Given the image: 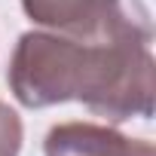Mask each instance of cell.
<instances>
[{
    "label": "cell",
    "mask_w": 156,
    "mask_h": 156,
    "mask_svg": "<svg viewBox=\"0 0 156 156\" xmlns=\"http://www.w3.org/2000/svg\"><path fill=\"white\" fill-rule=\"evenodd\" d=\"M135 156H156V150H153V144H150V141H144V144H141V150H138Z\"/></svg>",
    "instance_id": "5"
},
{
    "label": "cell",
    "mask_w": 156,
    "mask_h": 156,
    "mask_svg": "<svg viewBox=\"0 0 156 156\" xmlns=\"http://www.w3.org/2000/svg\"><path fill=\"white\" fill-rule=\"evenodd\" d=\"M156 61L147 43H80L52 31L19 37L9 89L25 107L80 101L107 122L153 116Z\"/></svg>",
    "instance_id": "1"
},
{
    "label": "cell",
    "mask_w": 156,
    "mask_h": 156,
    "mask_svg": "<svg viewBox=\"0 0 156 156\" xmlns=\"http://www.w3.org/2000/svg\"><path fill=\"white\" fill-rule=\"evenodd\" d=\"M25 141V129H22V116L0 101V156H19Z\"/></svg>",
    "instance_id": "4"
},
{
    "label": "cell",
    "mask_w": 156,
    "mask_h": 156,
    "mask_svg": "<svg viewBox=\"0 0 156 156\" xmlns=\"http://www.w3.org/2000/svg\"><path fill=\"white\" fill-rule=\"evenodd\" d=\"M141 138H126L122 132L98 122H61L46 132V156H135Z\"/></svg>",
    "instance_id": "3"
},
{
    "label": "cell",
    "mask_w": 156,
    "mask_h": 156,
    "mask_svg": "<svg viewBox=\"0 0 156 156\" xmlns=\"http://www.w3.org/2000/svg\"><path fill=\"white\" fill-rule=\"evenodd\" d=\"M25 16L80 43H147L153 25L144 0H22Z\"/></svg>",
    "instance_id": "2"
}]
</instances>
